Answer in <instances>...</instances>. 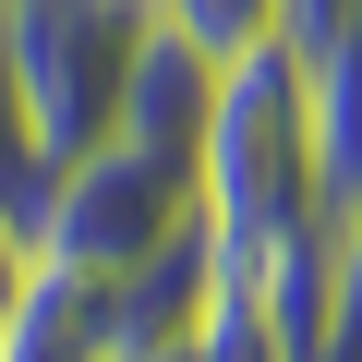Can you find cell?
<instances>
[{
    "instance_id": "obj_1",
    "label": "cell",
    "mask_w": 362,
    "mask_h": 362,
    "mask_svg": "<svg viewBox=\"0 0 362 362\" xmlns=\"http://www.w3.org/2000/svg\"><path fill=\"white\" fill-rule=\"evenodd\" d=\"M206 206H194V169L181 157H145V145H85L49 169V206L25 218V254L49 278H85V290H121L133 266H157L169 242H194Z\"/></svg>"
},
{
    "instance_id": "obj_2",
    "label": "cell",
    "mask_w": 362,
    "mask_h": 362,
    "mask_svg": "<svg viewBox=\"0 0 362 362\" xmlns=\"http://www.w3.org/2000/svg\"><path fill=\"white\" fill-rule=\"evenodd\" d=\"M133 49H145V0H0V61L49 157H85L121 133Z\"/></svg>"
},
{
    "instance_id": "obj_3",
    "label": "cell",
    "mask_w": 362,
    "mask_h": 362,
    "mask_svg": "<svg viewBox=\"0 0 362 362\" xmlns=\"http://www.w3.org/2000/svg\"><path fill=\"white\" fill-rule=\"evenodd\" d=\"M206 109H218V49H194L181 25H157V13H145L133 85H121V145H145V157H181V169H194Z\"/></svg>"
},
{
    "instance_id": "obj_4",
    "label": "cell",
    "mask_w": 362,
    "mask_h": 362,
    "mask_svg": "<svg viewBox=\"0 0 362 362\" xmlns=\"http://www.w3.org/2000/svg\"><path fill=\"white\" fill-rule=\"evenodd\" d=\"M302 49V109H314V169H326V206L362 218V0L326 25V37H290Z\"/></svg>"
},
{
    "instance_id": "obj_5",
    "label": "cell",
    "mask_w": 362,
    "mask_h": 362,
    "mask_svg": "<svg viewBox=\"0 0 362 362\" xmlns=\"http://www.w3.org/2000/svg\"><path fill=\"white\" fill-rule=\"evenodd\" d=\"M0 362H109V314H97V290L37 266L25 302H13V326H0Z\"/></svg>"
},
{
    "instance_id": "obj_6",
    "label": "cell",
    "mask_w": 362,
    "mask_h": 362,
    "mask_svg": "<svg viewBox=\"0 0 362 362\" xmlns=\"http://www.w3.org/2000/svg\"><path fill=\"white\" fill-rule=\"evenodd\" d=\"M194 362H302V338L218 266V290H206V314H194Z\"/></svg>"
},
{
    "instance_id": "obj_7",
    "label": "cell",
    "mask_w": 362,
    "mask_h": 362,
    "mask_svg": "<svg viewBox=\"0 0 362 362\" xmlns=\"http://www.w3.org/2000/svg\"><path fill=\"white\" fill-rule=\"evenodd\" d=\"M145 13L157 25H181V37H194V49H266V37H290V0H145Z\"/></svg>"
},
{
    "instance_id": "obj_8",
    "label": "cell",
    "mask_w": 362,
    "mask_h": 362,
    "mask_svg": "<svg viewBox=\"0 0 362 362\" xmlns=\"http://www.w3.org/2000/svg\"><path fill=\"white\" fill-rule=\"evenodd\" d=\"M49 169H61V157L37 145V121H25V97H13V61H0V218H13V230L49 206Z\"/></svg>"
},
{
    "instance_id": "obj_9",
    "label": "cell",
    "mask_w": 362,
    "mask_h": 362,
    "mask_svg": "<svg viewBox=\"0 0 362 362\" xmlns=\"http://www.w3.org/2000/svg\"><path fill=\"white\" fill-rule=\"evenodd\" d=\"M25 278H37V254H25V230L0 218V326H13V302H25Z\"/></svg>"
},
{
    "instance_id": "obj_10",
    "label": "cell",
    "mask_w": 362,
    "mask_h": 362,
    "mask_svg": "<svg viewBox=\"0 0 362 362\" xmlns=\"http://www.w3.org/2000/svg\"><path fill=\"white\" fill-rule=\"evenodd\" d=\"M109 362H194V326H181V338H133V350H109Z\"/></svg>"
},
{
    "instance_id": "obj_11",
    "label": "cell",
    "mask_w": 362,
    "mask_h": 362,
    "mask_svg": "<svg viewBox=\"0 0 362 362\" xmlns=\"http://www.w3.org/2000/svg\"><path fill=\"white\" fill-rule=\"evenodd\" d=\"M338 13H350V0H290V37H326Z\"/></svg>"
}]
</instances>
